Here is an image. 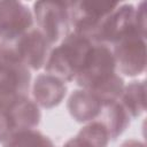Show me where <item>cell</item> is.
<instances>
[{
	"label": "cell",
	"mask_w": 147,
	"mask_h": 147,
	"mask_svg": "<svg viewBox=\"0 0 147 147\" xmlns=\"http://www.w3.org/2000/svg\"><path fill=\"white\" fill-rule=\"evenodd\" d=\"M115 69L116 63L113 51L107 45L94 42L75 80L84 90H90L115 74Z\"/></svg>",
	"instance_id": "obj_7"
},
{
	"label": "cell",
	"mask_w": 147,
	"mask_h": 147,
	"mask_svg": "<svg viewBox=\"0 0 147 147\" xmlns=\"http://www.w3.org/2000/svg\"><path fill=\"white\" fill-rule=\"evenodd\" d=\"M51 46L41 31L37 28H31L13 44L5 47L28 69L39 70L46 64Z\"/></svg>",
	"instance_id": "obj_6"
},
{
	"label": "cell",
	"mask_w": 147,
	"mask_h": 147,
	"mask_svg": "<svg viewBox=\"0 0 147 147\" xmlns=\"http://www.w3.org/2000/svg\"><path fill=\"white\" fill-rule=\"evenodd\" d=\"M65 91L64 82L49 74L39 75L34 80L33 95L36 102L45 108L57 106L65 95Z\"/></svg>",
	"instance_id": "obj_9"
},
{
	"label": "cell",
	"mask_w": 147,
	"mask_h": 147,
	"mask_svg": "<svg viewBox=\"0 0 147 147\" xmlns=\"http://www.w3.org/2000/svg\"><path fill=\"white\" fill-rule=\"evenodd\" d=\"M117 6L118 3L105 1H68L70 28H72V32L84 36L93 42L101 23Z\"/></svg>",
	"instance_id": "obj_2"
},
{
	"label": "cell",
	"mask_w": 147,
	"mask_h": 147,
	"mask_svg": "<svg viewBox=\"0 0 147 147\" xmlns=\"http://www.w3.org/2000/svg\"><path fill=\"white\" fill-rule=\"evenodd\" d=\"M93 44L86 37L70 32L49 53L45 64L47 74L63 82L74 80L82 70Z\"/></svg>",
	"instance_id": "obj_1"
},
{
	"label": "cell",
	"mask_w": 147,
	"mask_h": 147,
	"mask_svg": "<svg viewBox=\"0 0 147 147\" xmlns=\"http://www.w3.org/2000/svg\"><path fill=\"white\" fill-rule=\"evenodd\" d=\"M102 107V101L86 90L75 91L68 102V109L77 122H87L99 117Z\"/></svg>",
	"instance_id": "obj_10"
},
{
	"label": "cell",
	"mask_w": 147,
	"mask_h": 147,
	"mask_svg": "<svg viewBox=\"0 0 147 147\" xmlns=\"http://www.w3.org/2000/svg\"><path fill=\"white\" fill-rule=\"evenodd\" d=\"M37 29L46 37L51 45L70 33L68 1H38L33 6Z\"/></svg>",
	"instance_id": "obj_3"
},
{
	"label": "cell",
	"mask_w": 147,
	"mask_h": 147,
	"mask_svg": "<svg viewBox=\"0 0 147 147\" xmlns=\"http://www.w3.org/2000/svg\"><path fill=\"white\" fill-rule=\"evenodd\" d=\"M30 70L5 46L0 47V102L25 96L30 87Z\"/></svg>",
	"instance_id": "obj_4"
},
{
	"label": "cell",
	"mask_w": 147,
	"mask_h": 147,
	"mask_svg": "<svg viewBox=\"0 0 147 147\" xmlns=\"http://www.w3.org/2000/svg\"><path fill=\"white\" fill-rule=\"evenodd\" d=\"M116 68L125 76H139L146 68V36L131 32L114 44Z\"/></svg>",
	"instance_id": "obj_5"
},
{
	"label": "cell",
	"mask_w": 147,
	"mask_h": 147,
	"mask_svg": "<svg viewBox=\"0 0 147 147\" xmlns=\"http://www.w3.org/2000/svg\"><path fill=\"white\" fill-rule=\"evenodd\" d=\"M121 103L127 110L131 118H136L145 113L146 109V84L145 80L132 82L124 86Z\"/></svg>",
	"instance_id": "obj_13"
},
{
	"label": "cell",
	"mask_w": 147,
	"mask_h": 147,
	"mask_svg": "<svg viewBox=\"0 0 147 147\" xmlns=\"http://www.w3.org/2000/svg\"><path fill=\"white\" fill-rule=\"evenodd\" d=\"M110 140L105 125L99 122H92L84 126L76 137L65 142L63 147H107Z\"/></svg>",
	"instance_id": "obj_12"
},
{
	"label": "cell",
	"mask_w": 147,
	"mask_h": 147,
	"mask_svg": "<svg viewBox=\"0 0 147 147\" xmlns=\"http://www.w3.org/2000/svg\"><path fill=\"white\" fill-rule=\"evenodd\" d=\"M121 147H145V144L137 140H126L125 142L122 144Z\"/></svg>",
	"instance_id": "obj_14"
},
{
	"label": "cell",
	"mask_w": 147,
	"mask_h": 147,
	"mask_svg": "<svg viewBox=\"0 0 147 147\" xmlns=\"http://www.w3.org/2000/svg\"><path fill=\"white\" fill-rule=\"evenodd\" d=\"M33 24L30 10L17 1H0V45L8 46Z\"/></svg>",
	"instance_id": "obj_8"
},
{
	"label": "cell",
	"mask_w": 147,
	"mask_h": 147,
	"mask_svg": "<svg viewBox=\"0 0 147 147\" xmlns=\"http://www.w3.org/2000/svg\"><path fill=\"white\" fill-rule=\"evenodd\" d=\"M99 117L101 118L99 122L105 125L111 140L117 139V137L125 131L131 119V116L129 115L127 110L123 107L119 101L103 103Z\"/></svg>",
	"instance_id": "obj_11"
}]
</instances>
